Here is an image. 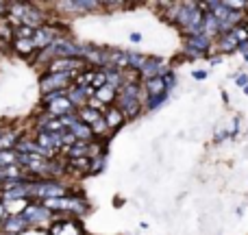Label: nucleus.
<instances>
[{
    "label": "nucleus",
    "mask_w": 248,
    "mask_h": 235,
    "mask_svg": "<svg viewBox=\"0 0 248 235\" xmlns=\"http://www.w3.org/2000/svg\"><path fill=\"white\" fill-rule=\"evenodd\" d=\"M48 211H77V214H85L87 211V203L81 198H50V201H44Z\"/></svg>",
    "instance_id": "obj_1"
},
{
    "label": "nucleus",
    "mask_w": 248,
    "mask_h": 235,
    "mask_svg": "<svg viewBox=\"0 0 248 235\" xmlns=\"http://www.w3.org/2000/svg\"><path fill=\"white\" fill-rule=\"evenodd\" d=\"M33 194L44 201H50V198H63L68 192L63 185L55 183V181H37V183H33Z\"/></svg>",
    "instance_id": "obj_2"
},
{
    "label": "nucleus",
    "mask_w": 248,
    "mask_h": 235,
    "mask_svg": "<svg viewBox=\"0 0 248 235\" xmlns=\"http://www.w3.org/2000/svg\"><path fill=\"white\" fill-rule=\"evenodd\" d=\"M70 81H74V74H46L42 78V92L44 94H52V92H61Z\"/></svg>",
    "instance_id": "obj_3"
},
{
    "label": "nucleus",
    "mask_w": 248,
    "mask_h": 235,
    "mask_svg": "<svg viewBox=\"0 0 248 235\" xmlns=\"http://www.w3.org/2000/svg\"><path fill=\"white\" fill-rule=\"evenodd\" d=\"M85 68V59H55L50 61V72L55 74H74Z\"/></svg>",
    "instance_id": "obj_4"
},
{
    "label": "nucleus",
    "mask_w": 248,
    "mask_h": 235,
    "mask_svg": "<svg viewBox=\"0 0 248 235\" xmlns=\"http://www.w3.org/2000/svg\"><path fill=\"white\" fill-rule=\"evenodd\" d=\"M140 74L146 78V81H150V78H163L168 74V68L163 65V61L155 59V57H150V59H146V63L141 65Z\"/></svg>",
    "instance_id": "obj_5"
},
{
    "label": "nucleus",
    "mask_w": 248,
    "mask_h": 235,
    "mask_svg": "<svg viewBox=\"0 0 248 235\" xmlns=\"http://www.w3.org/2000/svg\"><path fill=\"white\" fill-rule=\"evenodd\" d=\"M118 100H120V111H122V116L124 118H135L137 113H140V109H141V103H140V98H135V96H124L120 94L118 96Z\"/></svg>",
    "instance_id": "obj_6"
},
{
    "label": "nucleus",
    "mask_w": 248,
    "mask_h": 235,
    "mask_svg": "<svg viewBox=\"0 0 248 235\" xmlns=\"http://www.w3.org/2000/svg\"><path fill=\"white\" fill-rule=\"evenodd\" d=\"M55 33L57 31L52 29V26H42V29H37L33 35V46L35 48H48L52 42H55Z\"/></svg>",
    "instance_id": "obj_7"
},
{
    "label": "nucleus",
    "mask_w": 248,
    "mask_h": 235,
    "mask_svg": "<svg viewBox=\"0 0 248 235\" xmlns=\"http://www.w3.org/2000/svg\"><path fill=\"white\" fill-rule=\"evenodd\" d=\"M50 235H83V227L77 220H65V222H55L50 229Z\"/></svg>",
    "instance_id": "obj_8"
},
{
    "label": "nucleus",
    "mask_w": 248,
    "mask_h": 235,
    "mask_svg": "<svg viewBox=\"0 0 248 235\" xmlns=\"http://www.w3.org/2000/svg\"><path fill=\"white\" fill-rule=\"evenodd\" d=\"M26 218V222L33 224V222H46L48 218H50V211L46 209V207H37V205H29L26 207V211L22 214Z\"/></svg>",
    "instance_id": "obj_9"
},
{
    "label": "nucleus",
    "mask_w": 248,
    "mask_h": 235,
    "mask_svg": "<svg viewBox=\"0 0 248 235\" xmlns=\"http://www.w3.org/2000/svg\"><path fill=\"white\" fill-rule=\"evenodd\" d=\"M207 48H209V37H207V35H196V37L187 39V52L189 55L201 57Z\"/></svg>",
    "instance_id": "obj_10"
},
{
    "label": "nucleus",
    "mask_w": 248,
    "mask_h": 235,
    "mask_svg": "<svg viewBox=\"0 0 248 235\" xmlns=\"http://www.w3.org/2000/svg\"><path fill=\"white\" fill-rule=\"evenodd\" d=\"M46 107L50 109V113L52 116H68L70 111H72V103H70L68 100V96H65V98H57V100H52V103H46Z\"/></svg>",
    "instance_id": "obj_11"
},
{
    "label": "nucleus",
    "mask_w": 248,
    "mask_h": 235,
    "mask_svg": "<svg viewBox=\"0 0 248 235\" xmlns=\"http://www.w3.org/2000/svg\"><path fill=\"white\" fill-rule=\"evenodd\" d=\"M26 227H29V222H26L24 216H9L2 224V229L7 233H22L26 231Z\"/></svg>",
    "instance_id": "obj_12"
},
{
    "label": "nucleus",
    "mask_w": 248,
    "mask_h": 235,
    "mask_svg": "<svg viewBox=\"0 0 248 235\" xmlns=\"http://www.w3.org/2000/svg\"><path fill=\"white\" fill-rule=\"evenodd\" d=\"M144 87H146L150 98H159V96L168 94V87H166V81H163V78H150V81H146Z\"/></svg>",
    "instance_id": "obj_13"
},
{
    "label": "nucleus",
    "mask_w": 248,
    "mask_h": 235,
    "mask_svg": "<svg viewBox=\"0 0 248 235\" xmlns=\"http://www.w3.org/2000/svg\"><path fill=\"white\" fill-rule=\"evenodd\" d=\"M70 133H72V135L77 137V140L85 141V144H90V141H92V135H94V133H92V126L83 124L81 120H77V122H74L72 126H70Z\"/></svg>",
    "instance_id": "obj_14"
},
{
    "label": "nucleus",
    "mask_w": 248,
    "mask_h": 235,
    "mask_svg": "<svg viewBox=\"0 0 248 235\" xmlns=\"http://www.w3.org/2000/svg\"><path fill=\"white\" fill-rule=\"evenodd\" d=\"M100 118H103V116H100L98 109H92L90 105H87V107H83V109H78V120H81L83 124H87V126L96 124Z\"/></svg>",
    "instance_id": "obj_15"
},
{
    "label": "nucleus",
    "mask_w": 248,
    "mask_h": 235,
    "mask_svg": "<svg viewBox=\"0 0 248 235\" xmlns=\"http://www.w3.org/2000/svg\"><path fill=\"white\" fill-rule=\"evenodd\" d=\"M105 122H107V128H118L124 122V116L118 107L107 109V116H105Z\"/></svg>",
    "instance_id": "obj_16"
},
{
    "label": "nucleus",
    "mask_w": 248,
    "mask_h": 235,
    "mask_svg": "<svg viewBox=\"0 0 248 235\" xmlns=\"http://www.w3.org/2000/svg\"><path fill=\"white\" fill-rule=\"evenodd\" d=\"M61 7L70 9V11H92L96 7V2H90V0H72V2H63Z\"/></svg>",
    "instance_id": "obj_17"
},
{
    "label": "nucleus",
    "mask_w": 248,
    "mask_h": 235,
    "mask_svg": "<svg viewBox=\"0 0 248 235\" xmlns=\"http://www.w3.org/2000/svg\"><path fill=\"white\" fill-rule=\"evenodd\" d=\"M118 98V92L111 90L109 85H103L100 90H96V100L98 103H113Z\"/></svg>",
    "instance_id": "obj_18"
},
{
    "label": "nucleus",
    "mask_w": 248,
    "mask_h": 235,
    "mask_svg": "<svg viewBox=\"0 0 248 235\" xmlns=\"http://www.w3.org/2000/svg\"><path fill=\"white\" fill-rule=\"evenodd\" d=\"M70 157H83V159H90V144H85V141H77L74 146H70L68 148Z\"/></svg>",
    "instance_id": "obj_19"
},
{
    "label": "nucleus",
    "mask_w": 248,
    "mask_h": 235,
    "mask_svg": "<svg viewBox=\"0 0 248 235\" xmlns=\"http://www.w3.org/2000/svg\"><path fill=\"white\" fill-rule=\"evenodd\" d=\"M105 77H107V85L111 90H120L122 87V72H116V70H105Z\"/></svg>",
    "instance_id": "obj_20"
},
{
    "label": "nucleus",
    "mask_w": 248,
    "mask_h": 235,
    "mask_svg": "<svg viewBox=\"0 0 248 235\" xmlns=\"http://www.w3.org/2000/svg\"><path fill=\"white\" fill-rule=\"evenodd\" d=\"M126 59H128V68L137 70V72H140L141 65L146 63V57H141L140 52H135V50H128V52H126Z\"/></svg>",
    "instance_id": "obj_21"
},
{
    "label": "nucleus",
    "mask_w": 248,
    "mask_h": 235,
    "mask_svg": "<svg viewBox=\"0 0 248 235\" xmlns=\"http://www.w3.org/2000/svg\"><path fill=\"white\" fill-rule=\"evenodd\" d=\"M29 203L26 201H4V209L11 211V216H20V211H26Z\"/></svg>",
    "instance_id": "obj_22"
},
{
    "label": "nucleus",
    "mask_w": 248,
    "mask_h": 235,
    "mask_svg": "<svg viewBox=\"0 0 248 235\" xmlns=\"http://www.w3.org/2000/svg\"><path fill=\"white\" fill-rule=\"evenodd\" d=\"M16 48L20 55H31V52L35 50L33 39H16Z\"/></svg>",
    "instance_id": "obj_23"
},
{
    "label": "nucleus",
    "mask_w": 248,
    "mask_h": 235,
    "mask_svg": "<svg viewBox=\"0 0 248 235\" xmlns=\"http://www.w3.org/2000/svg\"><path fill=\"white\" fill-rule=\"evenodd\" d=\"M235 46H240V42L235 39V35H233V33H227V35H224V37H222V50L229 52V50H233Z\"/></svg>",
    "instance_id": "obj_24"
},
{
    "label": "nucleus",
    "mask_w": 248,
    "mask_h": 235,
    "mask_svg": "<svg viewBox=\"0 0 248 235\" xmlns=\"http://www.w3.org/2000/svg\"><path fill=\"white\" fill-rule=\"evenodd\" d=\"M107 131V122H105V118H100L96 124H92V133H105Z\"/></svg>",
    "instance_id": "obj_25"
},
{
    "label": "nucleus",
    "mask_w": 248,
    "mask_h": 235,
    "mask_svg": "<svg viewBox=\"0 0 248 235\" xmlns=\"http://www.w3.org/2000/svg\"><path fill=\"white\" fill-rule=\"evenodd\" d=\"M237 48H240V52H242V55H248V39H246V42H240V46H237Z\"/></svg>",
    "instance_id": "obj_26"
},
{
    "label": "nucleus",
    "mask_w": 248,
    "mask_h": 235,
    "mask_svg": "<svg viewBox=\"0 0 248 235\" xmlns=\"http://www.w3.org/2000/svg\"><path fill=\"white\" fill-rule=\"evenodd\" d=\"M237 83H240L242 87H246V83H248V77H244V74H242V77H237Z\"/></svg>",
    "instance_id": "obj_27"
},
{
    "label": "nucleus",
    "mask_w": 248,
    "mask_h": 235,
    "mask_svg": "<svg viewBox=\"0 0 248 235\" xmlns=\"http://www.w3.org/2000/svg\"><path fill=\"white\" fill-rule=\"evenodd\" d=\"M4 9H7V4H4V2H0V16H2V11H4Z\"/></svg>",
    "instance_id": "obj_28"
},
{
    "label": "nucleus",
    "mask_w": 248,
    "mask_h": 235,
    "mask_svg": "<svg viewBox=\"0 0 248 235\" xmlns=\"http://www.w3.org/2000/svg\"><path fill=\"white\" fill-rule=\"evenodd\" d=\"M0 218H4V205H0Z\"/></svg>",
    "instance_id": "obj_29"
},
{
    "label": "nucleus",
    "mask_w": 248,
    "mask_h": 235,
    "mask_svg": "<svg viewBox=\"0 0 248 235\" xmlns=\"http://www.w3.org/2000/svg\"><path fill=\"white\" fill-rule=\"evenodd\" d=\"M246 61H248V55H246Z\"/></svg>",
    "instance_id": "obj_30"
}]
</instances>
